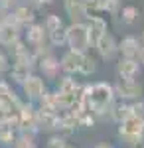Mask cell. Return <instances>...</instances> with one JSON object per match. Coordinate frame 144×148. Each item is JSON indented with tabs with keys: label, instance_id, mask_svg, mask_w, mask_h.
I'll use <instances>...</instances> for the list:
<instances>
[{
	"label": "cell",
	"instance_id": "5b68a950",
	"mask_svg": "<svg viewBox=\"0 0 144 148\" xmlns=\"http://www.w3.org/2000/svg\"><path fill=\"white\" fill-rule=\"evenodd\" d=\"M115 95L121 99H140L142 95V85L138 81H128V79H119L115 85Z\"/></svg>",
	"mask_w": 144,
	"mask_h": 148
},
{
	"label": "cell",
	"instance_id": "7c38bea8",
	"mask_svg": "<svg viewBox=\"0 0 144 148\" xmlns=\"http://www.w3.org/2000/svg\"><path fill=\"white\" fill-rule=\"evenodd\" d=\"M87 26H89V34H91V42L93 44H97L101 38L107 34V22L101 16H89Z\"/></svg>",
	"mask_w": 144,
	"mask_h": 148
},
{
	"label": "cell",
	"instance_id": "ba28073f",
	"mask_svg": "<svg viewBox=\"0 0 144 148\" xmlns=\"http://www.w3.org/2000/svg\"><path fill=\"white\" fill-rule=\"evenodd\" d=\"M117 73L121 79H128L132 81L138 73H140V63L138 59H128V57H122L121 61L117 63Z\"/></svg>",
	"mask_w": 144,
	"mask_h": 148
},
{
	"label": "cell",
	"instance_id": "9a60e30c",
	"mask_svg": "<svg viewBox=\"0 0 144 148\" xmlns=\"http://www.w3.org/2000/svg\"><path fill=\"white\" fill-rule=\"evenodd\" d=\"M57 125H59L57 113L44 111V109L38 111V128H42V130H53V128H57Z\"/></svg>",
	"mask_w": 144,
	"mask_h": 148
},
{
	"label": "cell",
	"instance_id": "7a4b0ae2",
	"mask_svg": "<svg viewBox=\"0 0 144 148\" xmlns=\"http://www.w3.org/2000/svg\"><path fill=\"white\" fill-rule=\"evenodd\" d=\"M119 136L132 148H140L144 142V119L130 114L119 126Z\"/></svg>",
	"mask_w": 144,
	"mask_h": 148
},
{
	"label": "cell",
	"instance_id": "f1b7e54d",
	"mask_svg": "<svg viewBox=\"0 0 144 148\" xmlns=\"http://www.w3.org/2000/svg\"><path fill=\"white\" fill-rule=\"evenodd\" d=\"M130 109H132V113L134 116H140V119H144V103L138 99V103H134V105H130Z\"/></svg>",
	"mask_w": 144,
	"mask_h": 148
},
{
	"label": "cell",
	"instance_id": "5bb4252c",
	"mask_svg": "<svg viewBox=\"0 0 144 148\" xmlns=\"http://www.w3.org/2000/svg\"><path fill=\"white\" fill-rule=\"evenodd\" d=\"M38 63H40V69L44 71V75H45V77H49V79H56L57 73H59V69H61L59 59H56L51 53L40 57V61H38Z\"/></svg>",
	"mask_w": 144,
	"mask_h": 148
},
{
	"label": "cell",
	"instance_id": "8fae6325",
	"mask_svg": "<svg viewBox=\"0 0 144 148\" xmlns=\"http://www.w3.org/2000/svg\"><path fill=\"white\" fill-rule=\"evenodd\" d=\"M14 42H18V24L14 20H4L0 24V44L12 46Z\"/></svg>",
	"mask_w": 144,
	"mask_h": 148
},
{
	"label": "cell",
	"instance_id": "4316f807",
	"mask_svg": "<svg viewBox=\"0 0 144 148\" xmlns=\"http://www.w3.org/2000/svg\"><path fill=\"white\" fill-rule=\"evenodd\" d=\"M95 71H97V61L93 57H85L83 67H81V75H93Z\"/></svg>",
	"mask_w": 144,
	"mask_h": 148
},
{
	"label": "cell",
	"instance_id": "83f0119b",
	"mask_svg": "<svg viewBox=\"0 0 144 148\" xmlns=\"http://www.w3.org/2000/svg\"><path fill=\"white\" fill-rule=\"evenodd\" d=\"M47 148H67V142L61 136H51L47 142Z\"/></svg>",
	"mask_w": 144,
	"mask_h": 148
},
{
	"label": "cell",
	"instance_id": "6da1fadb",
	"mask_svg": "<svg viewBox=\"0 0 144 148\" xmlns=\"http://www.w3.org/2000/svg\"><path fill=\"white\" fill-rule=\"evenodd\" d=\"M83 99L87 103L89 111L93 114H107L111 113L112 105H115V87H112L111 83H105V81H99V83H93V85H87L83 91Z\"/></svg>",
	"mask_w": 144,
	"mask_h": 148
},
{
	"label": "cell",
	"instance_id": "4dcf8cb0",
	"mask_svg": "<svg viewBox=\"0 0 144 148\" xmlns=\"http://www.w3.org/2000/svg\"><path fill=\"white\" fill-rule=\"evenodd\" d=\"M93 148H115L112 144H109V142H99V144H95Z\"/></svg>",
	"mask_w": 144,
	"mask_h": 148
},
{
	"label": "cell",
	"instance_id": "8992f818",
	"mask_svg": "<svg viewBox=\"0 0 144 148\" xmlns=\"http://www.w3.org/2000/svg\"><path fill=\"white\" fill-rule=\"evenodd\" d=\"M18 128L22 130H36L38 128V111L32 105H22L18 111Z\"/></svg>",
	"mask_w": 144,
	"mask_h": 148
},
{
	"label": "cell",
	"instance_id": "ac0fdd59",
	"mask_svg": "<svg viewBox=\"0 0 144 148\" xmlns=\"http://www.w3.org/2000/svg\"><path fill=\"white\" fill-rule=\"evenodd\" d=\"M45 34H47V32H45L44 26L32 24V26L28 28V32H26V38H28V42H30L32 46H40V44H44Z\"/></svg>",
	"mask_w": 144,
	"mask_h": 148
},
{
	"label": "cell",
	"instance_id": "9c48e42d",
	"mask_svg": "<svg viewBox=\"0 0 144 148\" xmlns=\"http://www.w3.org/2000/svg\"><path fill=\"white\" fill-rule=\"evenodd\" d=\"M95 47H97V51H99V56L103 59H112V57L117 56V51H119V44H117V40L111 34H105L95 44Z\"/></svg>",
	"mask_w": 144,
	"mask_h": 148
},
{
	"label": "cell",
	"instance_id": "f546056e",
	"mask_svg": "<svg viewBox=\"0 0 144 148\" xmlns=\"http://www.w3.org/2000/svg\"><path fill=\"white\" fill-rule=\"evenodd\" d=\"M8 67H10V63H8V57L4 56L2 51H0V75L2 73H6L8 71Z\"/></svg>",
	"mask_w": 144,
	"mask_h": 148
},
{
	"label": "cell",
	"instance_id": "1f68e13d",
	"mask_svg": "<svg viewBox=\"0 0 144 148\" xmlns=\"http://www.w3.org/2000/svg\"><path fill=\"white\" fill-rule=\"evenodd\" d=\"M138 57H140V63H144V42H142V46H140V53H138Z\"/></svg>",
	"mask_w": 144,
	"mask_h": 148
},
{
	"label": "cell",
	"instance_id": "d4e9b609",
	"mask_svg": "<svg viewBox=\"0 0 144 148\" xmlns=\"http://www.w3.org/2000/svg\"><path fill=\"white\" fill-rule=\"evenodd\" d=\"M44 28L47 34H51V32H56V30H59V28H63V22H61V18L59 16H56V14H49L47 18H45L44 22Z\"/></svg>",
	"mask_w": 144,
	"mask_h": 148
},
{
	"label": "cell",
	"instance_id": "603a6c76",
	"mask_svg": "<svg viewBox=\"0 0 144 148\" xmlns=\"http://www.w3.org/2000/svg\"><path fill=\"white\" fill-rule=\"evenodd\" d=\"M32 69H28V67H24V65H18V63H14V67H12L10 71V75H12V79L16 81V83H24V81L28 79L32 73H30Z\"/></svg>",
	"mask_w": 144,
	"mask_h": 148
},
{
	"label": "cell",
	"instance_id": "484cf974",
	"mask_svg": "<svg viewBox=\"0 0 144 148\" xmlns=\"http://www.w3.org/2000/svg\"><path fill=\"white\" fill-rule=\"evenodd\" d=\"M14 148H36L34 136H32V134H28V132H24L22 136L16 138V142H14Z\"/></svg>",
	"mask_w": 144,
	"mask_h": 148
},
{
	"label": "cell",
	"instance_id": "277c9868",
	"mask_svg": "<svg viewBox=\"0 0 144 148\" xmlns=\"http://www.w3.org/2000/svg\"><path fill=\"white\" fill-rule=\"evenodd\" d=\"M85 53L81 51H75V49H69L67 53L61 56L59 59V65H61V71H65L69 75L73 73H81V67H83V61H85Z\"/></svg>",
	"mask_w": 144,
	"mask_h": 148
},
{
	"label": "cell",
	"instance_id": "d6986e66",
	"mask_svg": "<svg viewBox=\"0 0 144 148\" xmlns=\"http://www.w3.org/2000/svg\"><path fill=\"white\" fill-rule=\"evenodd\" d=\"M130 113H132V109H130V105H126V103H117V105H112L111 109V119L112 121H117L119 125H121L124 119H128L130 116Z\"/></svg>",
	"mask_w": 144,
	"mask_h": 148
},
{
	"label": "cell",
	"instance_id": "30bf717a",
	"mask_svg": "<svg viewBox=\"0 0 144 148\" xmlns=\"http://www.w3.org/2000/svg\"><path fill=\"white\" fill-rule=\"evenodd\" d=\"M140 46L142 42L134 36H126L122 38V42L119 44V51L122 53V57H128V59H136L138 53H140Z\"/></svg>",
	"mask_w": 144,
	"mask_h": 148
},
{
	"label": "cell",
	"instance_id": "52a82bcc",
	"mask_svg": "<svg viewBox=\"0 0 144 148\" xmlns=\"http://www.w3.org/2000/svg\"><path fill=\"white\" fill-rule=\"evenodd\" d=\"M22 87H24V93L28 95V99H42L45 93V83L38 75H30L22 83Z\"/></svg>",
	"mask_w": 144,
	"mask_h": 148
},
{
	"label": "cell",
	"instance_id": "7402d4cb",
	"mask_svg": "<svg viewBox=\"0 0 144 148\" xmlns=\"http://www.w3.org/2000/svg\"><path fill=\"white\" fill-rule=\"evenodd\" d=\"M49 36V42H51V46L53 47H61L67 44V28H59L56 32H51Z\"/></svg>",
	"mask_w": 144,
	"mask_h": 148
},
{
	"label": "cell",
	"instance_id": "2e32d148",
	"mask_svg": "<svg viewBox=\"0 0 144 148\" xmlns=\"http://www.w3.org/2000/svg\"><path fill=\"white\" fill-rule=\"evenodd\" d=\"M16 128L18 126L10 123V121H2L0 123V142L2 144H6V146H10L12 142H16Z\"/></svg>",
	"mask_w": 144,
	"mask_h": 148
},
{
	"label": "cell",
	"instance_id": "e0dca14e",
	"mask_svg": "<svg viewBox=\"0 0 144 148\" xmlns=\"http://www.w3.org/2000/svg\"><path fill=\"white\" fill-rule=\"evenodd\" d=\"M79 89H81L79 83L73 77H69V75L67 77H61L59 83H57V93H63V95H75L77 97L79 93H81Z\"/></svg>",
	"mask_w": 144,
	"mask_h": 148
},
{
	"label": "cell",
	"instance_id": "4fadbf2b",
	"mask_svg": "<svg viewBox=\"0 0 144 148\" xmlns=\"http://www.w3.org/2000/svg\"><path fill=\"white\" fill-rule=\"evenodd\" d=\"M63 4H65V10L73 22H83L87 18V10H85L83 0H63Z\"/></svg>",
	"mask_w": 144,
	"mask_h": 148
},
{
	"label": "cell",
	"instance_id": "3957f363",
	"mask_svg": "<svg viewBox=\"0 0 144 148\" xmlns=\"http://www.w3.org/2000/svg\"><path fill=\"white\" fill-rule=\"evenodd\" d=\"M91 34H89V26L85 22H73L67 28V46L75 51L85 53L91 47Z\"/></svg>",
	"mask_w": 144,
	"mask_h": 148
},
{
	"label": "cell",
	"instance_id": "d6a6232c",
	"mask_svg": "<svg viewBox=\"0 0 144 148\" xmlns=\"http://www.w3.org/2000/svg\"><path fill=\"white\" fill-rule=\"evenodd\" d=\"M67 148H75V146H69V144H67Z\"/></svg>",
	"mask_w": 144,
	"mask_h": 148
},
{
	"label": "cell",
	"instance_id": "836d02e7",
	"mask_svg": "<svg viewBox=\"0 0 144 148\" xmlns=\"http://www.w3.org/2000/svg\"><path fill=\"white\" fill-rule=\"evenodd\" d=\"M142 42H144V34H142Z\"/></svg>",
	"mask_w": 144,
	"mask_h": 148
},
{
	"label": "cell",
	"instance_id": "44dd1931",
	"mask_svg": "<svg viewBox=\"0 0 144 148\" xmlns=\"http://www.w3.org/2000/svg\"><path fill=\"white\" fill-rule=\"evenodd\" d=\"M12 20L16 24H32L34 22V12L30 10L28 6H20V8H16Z\"/></svg>",
	"mask_w": 144,
	"mask_h": 148
},
{
	"label": "cell",
	"instance_id": "cb8c5ba5",
	"mask_svg": "<svg viewBox=\"0 0 144 148\" xmlns=\"http://www.w3.org/2000/svg\"><path fill=\"white\" fill-rule=\"evenodd\" d=\"M85 10H87V18L89 16H97V12L105 10V0H83Z\"/></svg>",
	"mask_w": 144,
	"mask_h": 148
},
{
	"label": "cell",
	"instance_id": "ffe728a7",
	"mask_svg": "<svg viewBox=\"0 0 144 148\" xmlns=\"http://www.w3.org/2000/svg\"><path fill=\"white\" fill-rule=\"evenodd\" d=\"M138 16H140V12L136 6H124L121 10V22L124 26H132L136 20H138Z\"/></svg>",
	"mask_w": 144,
	"mask_h": 148
}]
</instances>
